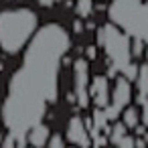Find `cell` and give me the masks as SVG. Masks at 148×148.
<instances>
[{
    "instance_id": "cell-4",
    "label": "cell",
    "mask_w": 148,
    "mask_h": 148,
    "mask_svg": "<svg viewBox=\"0 0 148 148\" xmlns=\"http://www.w3.org/2000/svg\"><path fill=\"white\" fill-rule=\"evenodd\" d=\"M130 37L116 27L114 23H106L97 29V45L103 49L110 67H108V77L116 79L118 73L124 75L128 65L132 63V53H130Z\"/></svg>"
},
{
    "instance_id": "cell-1",
    "label": "cell",
    "mask_w": 148,
    "mask_h": 148,
    "mask_svg": "<svg viewBox=\"0 0 148 148\" xmlns=\"http://www.w3.org/2000/svg\"><path fill=\"white\" fill-rule=\"evenodd\" d=\"M69 49V33L55 23L39 29L29 41L2 103V126L16 138V148H27L29 130L43 122L49 106L57 103L61 61Z\"/></svg>"
},
{
    "instance_id": "cell-22",
    "label": "cell",
    "mask_w": 148,
    "mask_h": 148,
    "mask_svg": "<svg viewBox=\"0 0 148 148\" xmlns=\"http://www.w3.org/2000/svg\"><path fill=\"white\" fill-rule=\"evenodd\" d=\"M134 132H136V136H144V132H146V126H144V124H138V126L134 128Z\"/></svg>"
},
{
    "instance_id": "cell-7",
    "label": "cell",
    "mask_w": 148,
    "mask_h": 148,
    "mask_svg": "<svg viewBox=\"0 0 148 148\" xmlns=\"http://www.w3.org/2000/svg\"><path fill=\"white\" fill-rule=\"evenodd\" d=\"M65 138H67L71 144H75L77 148H91V134H89V130L85 128L83 118H79V116H73V118L69 120Z\"/></svg>"
},
{
    "instance_id": "cell-14",
    "label": "cell",
    "mask_w": 148,
    "mask_h": 148,
    "mask_svg": "<svg viewBox=\"0 0 148 148\" xmlns=\"http://www.w3.org/2000/svg\"><path fill=\"white\" fill-rule=\"evenodd\" d=\"M144 49H146V41L136 39V37L130 41V53H132V59H140V57H144Z\"/></svg>"
},
{
    "instance_id": "cell-3",
    "label": "cell",
    "mask_w": 148,
    "mask_h": 148,
    "mask_svg": "<svg viewBox=\"0 0 148 148\" xmlns=\"http://www.w3.org/2000/svg\"><path fill=\"white\" fill-rule=\"evenodd\" d=\"M108 18L130 39L136 37L148 43V0H112Z\"/></svg>"
},
{
    "instance_id": "cell-21",
    "label": "cell",
    "mask_w": 148,
    "mask_h": 148,
    "mask_svg": "<svg viewBox=\"0 0 148 148\" xmlns=\"http://www.w3.org/2000/svg\"><path fill=\"white\" fill-rule=\"evenodd\" d=\"M59 0H39V4L43 6V8H51L53 4H57Z\"/></svg>"
},
{
    "instance_id": "cell-27",
    "label": "cell",
    "mask_w": 148,
    "mask_h": 148,
    "mask_svg": "<svg viewBox=\"0 0 148 148\" xmlns=\"http://www.w3.org/2000/svg\"><path fill=\"white\" fill-rule=\"evenodd\" d=\"M0 142H2V134H0Z\"/></svg>"
},
{
    "instance_id": "cell-17",
    "label": "cell",
    "mask_w": 148,
    "mask_h": 148,
    "mask_svg": "<svg viewBox=\"0 0 148 148\" xmlns=\"http://www.w3.org/2000/svg\"><path fill=\"white\" fill-rule=\"evenodd\" d=\"M49 148H65V140L61 134H53L49 138Z\"/></svg>"
},
{
    "instance_id": "cell-10",
    "label": "cell",
    "mask_w": 148,
    "mask_h": 148,
    "mask_svg": "<svg viewBox=\"0 0 148 148\" xmlns=\"http://www.w3.org/2000/svg\"><path fill=\"white\" fill-rule=\"evenodd\" d=\"M134 83H136V89H138L136 103L142 106L144 101H148V61L138 65V77H136Z\"/></svg>"
},
{
    "instance_id": "cell-6",
    "label": "cell",
    "mask_w": 148,
    "mask_h": 148,
    "mask_svg": "<svg viewBox=\"0 0 148 148\" xmlns=\"http://www.w3.org/2000/svg\"><path fill=\"white\" fill-rule=\"evenodd\" d=\"M73 93L77 99V106L85 110L91 101L89 97V61L85 57H79L73 61Z\"/></svg>"
},
{
    "instance_id": "cell-15",
    "label": "cell",
    "mask_w": 148,
    "mask_h": 148,
    "mask_svg": "<svg viewBox=\"0 0 148 148\" xmlns=\"http://www.w3.org/2000/svg\"><path fill=\"white\" fill-rule=\"evenodd\" d=\"M116 148H136V138H132L130 134H126V136L116 144Z\"/></svg>"
},
{
    "instance_id": "cell-12",
    "label": "cell",
    "mask_w": 148,
    "mask_h": 148,
    "mask_svg": "<svg viewBox=\"0 0 148 148\" xmlns=\"http://www.w3.org/2000/svg\"><path fill=\"white\" fill-rule=\"evenodd\" d=\"M126 132H128V128L124 126V122L120 120V122H114V128H110V134H108V138H110V142L116 146L124 136H126Z\"/></svg>"
},
{
    "instance_id": "cell-5",
    "label": "cell",
    "mask_w": 148,
    "mask_h": 148,
    "mask_svg": "<svg viewBox=\"0 0 148 148\" xmlns=\"http://www.w3.org/2000/svg\"><path fill=\"white\" fill-rule=\"evenodd\" d=\"M132 81L126 79L124 75H118L114 81V91L110 93V103L108 108H103L108 122H116L120 118V114L124 112L126 106H130L132 101Z\"/></svg>"
},
{
    "instance_id": "cell-19",
    "label": "cell",
    "mask_w": 148,
    "mask_h": 148,
    "mask_svg": "<svg viewBox=\"0 0 148 148\" xmlns=\"http://www.w3.org/2000/svg\"><path fill=\"white\" fill-rule=\"evenodd\" d=\"M95 57H97V49H95L93 45L87 47V49H85V59H87V61H93Z\"/></svg>"
},
{
    "instance_id": "cell-9",
    "label": "cell",
    "mask_w": 148,
    "mask_h": 148,
    "mask_svg": "<svg viewBox=\"0 0 148 148\" xmlns=\"http://www.w3.org/2000/svg\"><path fill=\"white\" fill-rule=\"evenodd\" d=\"M49 134H51L49 126L43 124V122H39V124H35V126L29 130L27 142H29L31 146H35V148H45L47 142H49Z\"/></svg>"
},
{
    "instance_id": "cell-25",
    "label": "cell",
    "mask_w": 148,
    "mask_h": 148,
    "mask_svg": "<svg viewBox=\"0 0 148 148\" xmlns=\"http://www.w3.org/2000/svg\"><path fill=\"white\" fill-rule=\"evenodd\" d=\"M144 140H146V144H148V132H144Z\"/></svg>"
},
{
    "instance_id": "cell-2",
    "label": "cell",
    "mask_w": 148,
    "mask_h": 148,
    "mask_svg": "<svg viewBox=\"0 0 148 148\" xmlns=\"http://www.w3.org/2000/svg\"><path fill=\"white\" fill-rule=\"evenodd\" d=\"M39 18L29 8H12L0 12V49L8 55L21 53L37 33Z\"/></svg>"
},
{
    "instance_id": "cell-24",
    "label": "cell",
    "mask_w": 148,
    "mask_h": 148,
    "mask_svg": "<svg viewBox=\"0 0 148 148\" xmlns=\"http://www.w3.org/2000/svg\"><path fill=\"white\" fill-rule=\"evenodd\" d=\"M144 59L148 61V43H146V49H144Z\"/></svg>"
},
{
    "instance_id": "cell-29",
    "label": "cell",
    "mask_w": 148,
    "mask_h": 148,
    "mask_svg": "<svg viewBox=\"0 0 148 148\" xmlns=\"http://www.w3.org/2000/svg\"><path fill=\"white\" fill-rule=\"evenodd\" d=\"M0 124H2V120H0Z\"/></svg>"
},
{
    "instance_id": "cell-16",
    "label": "cell",
    "mask_w": 148,
    "mask_h": 148,
    "mask_svg": "<svg viewBox=\"0 0 148 148\" xmlns=\"http://www.w3.org/2000/svg\"><path fill=\"white\" fill-rule=\"evenodd\" d=\"M0 148H16V138L12 134H4L2 136V142H0Z\"/></svg>"
},
{
    "instance_id": "cell-28",
    "label": "cell",
    "mask_w": 148,
    "mask_h": 148,
    "mask_svg": "<svg viewBox=\"0 0 148 148\" xmlns=\"http://www.w3.org/2000/svg\"><path fill=\"white\" fill-rule=\"evenodd\" d=\"M27 148H35V146H27Z\"/></svg>"
},
{
    "instance_id": "cell-13",
    "label": "cell",
    "mask_w": 148,
    "mask_h": 148,
    "mask_svg": "<svg viewBox=\"0 0 148 148\" xmlns=\"http://www.w3.org/2000/svg\"><path fill=\"white\" fill-rule=\"evenodd\" d=\"M75 12L79 18H87L93 12V0H75Z\"/></svg>"
},
{
    "instance_id": "cell-26",
    "label": "cell",
    "mask_w": 148,
    "mask_h": 148,
    "mask_svg": "<svg viewBox=\"0 0 148 148\" xmlns=\"http://www.w3.org/2000/svg\"><path fill=\"white\" fill-rule=\"evenodd\" d=\"M67 148H77V146H75V144H73V146H67Z\"/></svg>"
},
{
    "instance_id": "cell-18",
    "label": "cell",
    "mask_w": 148,
    "mask_h": 148,
    "mask_svg": "<svg viewBox=\"0 0 148 148\" xmlns=\"http://www.w3.org/2000/svg\"><path fill=\"white\" fill-rule=\"evenodd\" d=\"M140 108H142V112H140V120H142V124L148 128V101H144Z\"/></svg>"
},
{
    "instance_id": "cell-11",
    "label": "cell",
    "mask_w": 148,
    "mask_h": 148,
    "mask_svg": "<svg viewBox=\"0 0 148 148\" xmlns=\"http://www.w3.org/2000/svg\"><path fill=\"white\" fill-rule=\"evenodd\" d=\"M120 118H122L124 126H126V128H132V130L140 124V112H138V108H134V106H126L124 112L120 114Z\"/></svg>"
},
{
    "instance_id": "cell-20",
    "label": "cell",
    "mask_w": 148,
    "mask_h": 148,
    "mask_svg": "<svg viewBox=\"0 0 148 148\" xmlns=\"http://www.w3.org/2000/svg\"><path fill=\"white\" fill-rule=\"evenodd\" d=\"M81 31H83V21H81V18L73 21V33H75V35H79Z\"/></svg>"
},
{
    "instance_id": "cell-23",
    "label": "cell",
    "mask_w": 148,
    "mask_h": 148,
    "mask_svg": "<svg viewBox=\"0 0 148 148\" xmlns=\"http://www.w3.org/2000/svg\"><path fill=\"white\" fill-rule=\"evenodd\" d=\"M136 148H146V140H144V136H138V138H136Z\"/></svg>"
},
{
    "instance_id": "cell-8",
    "label": "cell",
    "mask_w": 148,
    "mask_h": 148,
    "mask_svg": "<svg viewBox=\"0 0 148 148\" xmlns=\"http://www.w3.org/2000/svg\"><path fill=\"white\" fill-rule=\"evenodd\" d=\"M89 97L95 108H108L110 103V77L108 75H95L89 79Z\"/></svg>"
}]
</instances>
